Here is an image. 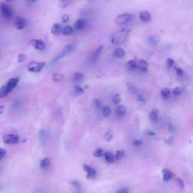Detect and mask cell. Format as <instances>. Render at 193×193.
Instances as JSON below:
<instances>
[{
  "label": "cell",
  "instance_id": "cell-1",
  "mask_svg": "<svg viewBox=\"0 0 193 193\" xmlns=\"http://www.w3.org/2000/svg\"><path fill=\"white\" fill-rule=\"evenodd\" d=\"M131 31V29H122L118 30L111 36V42L116 46L123 45L128 39Z\"/></svg>",
  "mask_w": 193,
  "mask_h": 193
},
{
  "label": "cell",
  "instance_id": "cell-2",
  "mask_svg": "<svg viewBox=\"0 0 193 193\" xmlns=\"http://www.w3.org/2000/svg\"><path fill=\"white\" fill-rule=\"evenodd\" d=\"M76 46H77V44H76V42H72L67 45V46L64 47V49L62 50V51L60 52V53H59L56 57H54V58L51 60V62H50L49 64L50 67H51L54 64H56V63L58 61V60H60V59L64 58V57L69 55L71 52H72L75 49H76Z\"/></svg>",
  "mask_w": 193,
  "mask_h": 193
},
{
  "label": "cell",
  "instance_id": "cell-3",
  "mask_svg": "<svg viewBox=\"0 0 193 193\" xmlns=\"http://www.w3.org/2000/svg\"><path fill=\"white\" fill-rule=\"evenodd\" d=\"M19 82L18 78H12V79H9L8 82L6 85H3L0 89V97L1 98H4L6 96H8L11 92L16 88L17 85Z\"/></svg>",
  "mask_w": 193,
  "mask_h": 193
},
{
  "label": "cell",
  "instance_id": "cell-4",
  "mask_svg": "<svg viewBox=\"0 0 193 193\" xmlns=\"http://www.w3.org/2000/svg\"><path fill=\"white\" fill-rule=\"evenodd\" d=\"M46 63L45 62H36V61H32L28 64V69L29 72H39L43 68H44Z\"/></svg>",
  "mask_w": 193,
  "mask_h": 193
},
{
  "label": "cell",
  "instance_id": "cell-5",
  "mask_svg": "<svg viewBox=\"0 0 193 193\" xmlns=\"http://www.w3.org/2000/svg\"><path fill=\"white\" fill-rule=\"evenodd\" d=\"M1 13L2 17L5 19H7V20L11 18L14 15L12 8L7 4H5V3H1Z\"/></svg>",
  "mask_w": 193,
  "mask_h": 193
},
{
  "label": "cell",
  "instance_id": "cell-6",
  "mask_svg": "<svg viewBox=\"0 0 193 193\" xmlns=\"http://www.w3.org/2000/svg\"><path fill=\"white\" fill-rule=\"evenodd\" d=\"M133 17L134 16L131 14L129 13L122 14V15H120L116 17V23L119 24V25H123V24H125L131 21L132 19H133Z\"/></svg>",
  "mask_w": 193,
  "mask_h": 193
},
{
  "label": "cell",
  "instance_id": "cell-7",
  "mask_svg": "<svg viewBox=\"0 0 193 193\" xmlns=\"http://www.w3.org/2000/svg\"><path fill=\"white\" fill-rule=\"evenodd\" d=\"M20 138L16 134H6L2 138V141L5 144H16L19 142Z\"/></svg>",
  "mask_w": 193,
  "mask_h": 193
},
{
  "label": "cell",
  "instance_id": "cell-8",
  "mask_svg": "<svg viewBox=\"0 0 193 193\" xmlns=\"http://www.w3.org/2000/svg\"><path fill=\"white\" fill-rule=\"evenodd\" d=\"M29 45L31 46H33L36 50L38 51H43L46 48V44L44 43V42L41 39H31L29 41Z\"/></svg>",
  "mask_w": 193,
  "mask_h": 193
},
{
  "label": "cell",
  "instance_id": "cell-9",
  "mask_svg": "<svg viewBox=\"0 0 193 193\" xmlns=\"http://www.w3.org/2000/svg\"><path fill=\"white\" fill-rule=\"evenodd\" d=\"M83 170L86 172L87 177L89 179H95L97 177V172L93 168L88 164H84L82 166Z\"/></svg>",
  "mask_w": 193,
  "mask_h": 193
},
{
  "label": "cell",
  "instance_id": "cell-10",
  "mask_svg": "<svg viewBox=\"0 0 193 193\" xmlns=\"http://www.w3.org/2000/svg\"><path fill=\"white\" fill-rule=\"evenodd\" d=\"M26 25H27V21L25 19L22 17H16L15 20V27H16L17 29L18 30H21L25 28Z\"/></svg>",
  "mask_w": 193,
  "mask_h": 193
},
{
  "label": "cell",
  "instance_id": "cell-11",
  "mask_svg": "<svg viewBox=\"0 0 193 193\" xmlns=\"http://www.w3.org/2000/svg\"><path fill=\"white\" fill-rule=\"evenodd\" d=\"M148 67H149V64L147 61L144 59H140L139 61L137 62V68L140 69L143 72H147Z\"/></svg>",
  "mask_w": 193,
  "mask_h": 193
},
{
  "label": "cell",
  "instance_id": "cell-12",
  "mask_svg": "<svg viewBox=\"0 0 193 193\" xmlns=\"http://www.w3.org/2000/svg\"><path fill=\"white\" fill-rule=\"evenodd\" d=\"M139 17H140V20H142L143 22H146V23L150 21L151 18H152L150 13L147 11H140V15H139Z\"/></svg>",
  "mask_w": 193,
  "mask_h": 193
},
{
  "label": "cell",
  "instance_id": "cell-13",
  "mask_svg": "<svg viewBox=\"0 0 193 193\" xmlns=\"http://www.w3.org/2000/svg\"><path fill=\"white\" fill-rule=\"evenodd\" d=\"M159 116V109H153L149 114V119L152 121H153V122H156V121H158Z\"/></svg>",
  "mask_w": 193,
  "mask_h": 193
},
{
  "label": "cell",
  "instance_id": "cell-14",
  "mask_svg": "<svg viewBox=\"0 0 193 193\" xmlns=\"http://www.w3.org/2000/svg\"><path fill=\"white\" fill-rule=\"evenodd\" d=\"M113 55L116 58L121 59L125 56V51L121 48H117L113 51Z\"/></svg>",
  "mask_w": 193,
  "mask_h": 193
},
{
  "label": "cell",
  "instance_id": "cell-15",
  "mask_svg": "<svg viewBox=\"0 0 193 193\" xmlns=\"http://www.w3.org/2000/svg\"><path fill=\"white\" fill-rule=\"evenodd\" d=\"M163 174V180L164 181H168V180H171L172 177H173V173L168 169H164L162 170Z\"/></svg>",
  "mask_w": 193,
  "mask_h": 193
},
{
  "label": "cell",
  "instance_id": "cell-16",
  "mask_svg": "<svg viewBox=\"0 0 193 193\" xmlns=\"http://www.w3.org/2000/svg\"><path fill=\"white\" fill-rule=\"evenodd\" d=\"M104 158H105L106 161L107 163H109V164L113 163L115 160H116V156H114L111 152H106L104 153Z\"/></svg>",
  "mask_w": 193,
  "mask_h": 193
},
{
  "label": "cell",
  "instance_id": "cell-17",
  "mask_svg": "<svg viewBox=\"0 0 193 193\" xmlns=\"http://www.w3.org/2000/svg\"><path fill=\"white\" fill-rule=\"evenodd\" d=\"M85 27V20H83V19H78V20H76V22L74 23V27L75 29H79V30H81V29H83Z\"/></svg>",
  "mask_w": 193,
  "mask_h": 193
},
{
  "label": "cell",
  "instance_id": "cell-18",
  "mask_svg": "<svg viewBox=\"0 0 193 193\" xmlns=\"http://www.w3.org/2000/svg\"><path fill=\"white\" fill-rule=\"evenodd\" d=\"M73 0H58V6L60 8H65L70 6Z\"/></svg>",
  "mask_w": 193,
  "mask_h": 193
},
{
  "label": "cell",
  "instance_id": "cell-19",
  "mask_svg": "<svg viewBox=\"0 0 193 193\" xmlns=\"http://www.w3.org/2000/svg\"><path fill=\"white\" fill-rule=\"evenodd\" d=\"M62 28H61V26L59 24H53L52 26L51 29V33L52 34L54 35H57L59 34L60 32H62Z\"/></svg>",
  "mask_w": 193,
  "mask_h": 193
},
{
  "label": "cell",
  "instance_id": "cell-20",
  "mask_svg": "<svg viewBox=\"0 0 193 193\" xmlns=\"http://www.w3.org/2000/svg\"><path fill=\"white\" fill-rule=\"evenodd\" d=\"M50 165H51V159L48 158H45L44 159L40 161V167L42 169H46V168H49Z\"/></svg>",
  "mask_w": 193,
  "mask_h": 193
},
{
  "label": "cell",
  "instance_id": "cell-21",
  "mask_svg": "<svg viewBox=\"0 0 193 193\" xmlns=\"http://www.w3.org/2000/svg\"><path fill=\"white\" fill-rule=\"evenodd\" d=\"M149 42L152 46H157L160 42V37L158 35H153L149 38Z\"/></svg>",
  "mask_w": 193,
  "mask_h": 193
},
{
  "label": "cell",
  "instance_id": "cell-22",
  "mask_svg": "<svg viewBox=\"0 0 193 193\" xmlns=\"http://www.w3.org/2000/svg\"><path fill=\"white\" fill-rule=\"evenodd\" d=\"M103 48V46H99L96 50H95L94 52V53H93V55H91V59H92V60H96L98 58L99 56H100V54L102 53Z\"/></svg>",
  "mask_w": 193,
  "mask_h": 193
},
{
  "label": "cell",
  "instance_id": "cell-23",
  "mask_svg": "<svg viewBox=\"0 0 193 193\" xmlns=\"http://www.w3.org/2000/svg\"><path fill=\"white\" fill-rule=\"evenodd\" d=\"M116 114L119 116H124L125 113H126V107L123 105L118 106L116 110Z\"/></svg>",
  "mask_w": 193,
  "mask_h": 193
},
{
  "label": "cell",
  "instance_id": "cell-24",
  "mask_svg": "<svg viewBox=\"0 0 193 193\" xmlns=\"http://www.w3.org/2000/svg\"><path fill=\"white\" fill-rule=\"evenodd\" d=\"M161 96L164 100H168L170 96V90L168 88H164L161 91Z\"/></svg>",
  "mask_w": 193,
  "mask_h": 193
},
{
  "label": "cell",
  "instance_id": "cell-25",
  "mask_svg": "<svg viewBox=\"0 0 193 193\" xmlns=\"http://www.w3.org/2000/svg\"><path fill=\"white\" fill-rule=\"evenodd\" d=\"M74 29L72 28L71 26H65L62 29V33L64 35H66V36H69V35H71L73 33Z\"/></svg>",
  "mask_w": 193,
  "mask_h": 193
},
{
  "label": "cell",
  "instance_id": "cell-26",
  "mask_svg": "<svg viewBox=\"0 0 193 193\" xmlns=\"http://www.w3.org/2000/svg\"><path fill=\"white\" fill-rule=\"evenodd\" d=\"M39 140L40 141L42 144H44L46 142L47 140V133L46 131H45L44 129H42L40 130L39 133Z\"/></svg>",
  "mask_w": 193,
  "mask_h": 193
},
{
  "label": "cell",
  "instance_id": "cell-27",
  "mask_svg": "<svg viewBox=\"0 0 193 193\" xmlns=\"http://www.w3.org/2000/svg\"><path fill=\"white\" fill-rule=\"evenodd\" d=\"M127 87H128V91L131 92L132 94H136L137 95L139 94L138 88H137L136 86H134V85L130 84V83H128V84H127Z\"/></svg>",
  "mask_w": 193,
  "mask_h": 193
},
{
  "label": "cell",
  "instance_id": "cell-28",
  "mask_svg": "<svg viewBox=\"0 0 193 193\" xmlns=\"http://www.w3.org/2000/svg\"><path fill=\"white\" fill-rule=\"evenodd\" d=\"M127 67L130 70H134L137 67V63L134 60H130L127 64Z\"/></svg>",
  "mask_w": 193,
  "mask_h": 193
},
{
  "label": "cell",
  "instance_id": "cell-29",
  "mask_svg": "<svg viewBox=\"0 0 193 193\" xmlns=\"http://www.w3.org/2000/svg\"><path fill=\"white\" fill-rule=\"evenodd\" d=\"M74 92L75 94L77 95V96H80V95L83 94L85 93V90L79 85H75Z\"/></svg>",
  "mask_w": 193,
  "mask_h": 193
},
{
  "label": "cell",
  "instance_id": "cell-30",
  "mask_svg": "<svg viewBox=\"0 0 193 193\" xmlns=\"http://www.w3.org/2000/svg\"><path fill=\"white\" fill-rule=\"evenodd\" d=\"M93 155L96 158L101 157V156H103V155H104L103 149H101V148H97V149H95L94 151Z\"/></svg>",
  "mask_w": 193,
  "mask_h": 193
},
{
  "label": "cell",
  "instance_id": "cell-31",
  "mask_svg": "<svg viewBox=\"0 0 193 193\" xmlns=\"http://www.w3.org/2000/svg\"><path fill=\"white\" fill-rule=\"evenodd\" d=\"M84 76L81 72H74L73 76H72V79L75 81H80L83 79Z\"/></svg>",
  "mask_w": 193,
  "mask_h": 193
},
{
  "label": "cell",
  "instance_id": "cell-32",
  "mask_svg": "<svg viewBox=\"0 0 193 193\" xmlns=\"http://www.w3.org/2000/svg\"><path fill=\"white\" fill-rule=\"evenodd\" d=\"M111 113H112V110H111L110 107L108 106H105V107L103 108V115L105 117H109L110 116Z\"/></svg>",
  "mask_w": 193,
  "mask_h": 193
},
{
  "label": "cell",
  "instance_id": "cell-33",
  "mask_svg": "<svg viewBox=\"0 0 193 193\" xmlns=\"http://www.w3.org/2000/svg\"><path fill=\"white\" fill-rule=\"evenodd\" d=\"M63 79H64V76H63L62 74L54 73L53 75H52V80H53L54 81H57V82H58V81H62Z\"/></svg>",
  "mask_w": 193,
  "mask_h": 193
},
{
  "label": "cell",
  "instance_id": "cell-34",
  "mask_svg": "<svg viewBox=\"0 0 193 193\" xmlns=\"http://www.w3.org/2000/svg\"><path fill=\"white\" fill-rule=\"evenodd\" d=\"M125 156V152L124 150H118L116 154V159L120 160L123 159Z\"/></svg>",
  "mask_w": 193,
  "mask_h": 193
},
{
  "label": "cell",
  "instance_id": "cell-35",
  "mask_svg": "<svg viewBox=\"0 0 193 193\" xmlns=\"http://www.w3.org/2000/svg\"><path fill=\"white\" fill-rule=\"evenodd\" d=\"M182 93V88L181 87H176L173 89V94L175 96H180Z\"/></svg>",
  "mask_w": 193,
  "mask_h": 193
},
{
  "label": "cell",
  "instance_id": "cell-36",
  "mask_svg": "<svg viewBox=\"0 0 193 193\" xmlns=\"http://www.w3.org/2000/svg\"><path fill=\"white\" fill-rule=\"evenodd\" d=\"M121 95L119 94H115L113 97H112V101H113L114 103H116V104L119 103L121 102Z\"/></svg>",
  "mask_w": 193,
  "mask_h": 193
},
{
  "label": "cell",
  "instance_id": "cell-37",
  "mask_svg": "<svg viewBox=\"0 0 193 193\" xmlns=\"http://www.w3.org/2000/svg\"><path fill=\"white\" fill-rule=\"evenodd\" d=\"M174 65V60L172 58H168L166 61V66L168 68H171Z\"/></svg>",
  "mask_w": 193,
  "mask_h": 193
},
{
  "label": "cell",
  "instance_id": "cell-38",
  "mask_svg": "<svg viewBox=\"0 0 193 193\" xmlns=\"http://www.w3.org/2000/svg\"><path fill=\"white\" fill-rule=\"evenodd\" d=\"M143 142L141 140H134L132 143V145L135 147H140L143 145Z\"/></svg>",
  "mask_w": 193,
  "mask_h": 193
},
{
  "label": "cell",
  "instance_id": "cell-39",
  "mask_svg": "<svg viewBox=\"0 0 193 193\" xmlns=\"http://www.w3.org/2000/svg\"><path fill=\"white\" fill-rule=\"evenodd\" d=\"M103 138L105 139L106 141H110L112 139V134L110 132H106L105 134L103 135Z\"/></svg>",
  "mask_w": 193,
  "mask_h": 193
},
{
  "label": "cell",
  "instance_id": "cell-40",
  "mask_svg": "<svg viewBox=\"0 0 193 193\" xmlns=\"http://www.w3.org/2000/svg\"><path fill=\"white\" fill-rule=\"evenodd\" d=\"M26 59V55H24V54H20V55H18V56H17V62L18 63H23L24 60H25Z\"/></svg>",
  "mask_w": 193,
  "mask_h": 193
},
{
  "label": "cell",
  "instance_id": "cell-41",
  "mask_svg": "<svg viewBox=\"0 0 193 193\" xmlns=\"http://www.w3.org/2000/svg\"><path fill=\"white\" fill-rule=\"evenodd\" d=\"M137 100H138V101H140L141 103H144L146 101L145 97H144L143 95L141 94H140V93H139L138 94H137Z\"/></svg>",
  "mask_w": 193,
  "mask_h": 193
},
{
  "label": "cell",
  "instance_id": "cell-42",
  "mask_svg": "<svg viewBox=\"0 0 193 193\" xmlns=\"http://www.w3.org/2000/svg\"><path fill=\"white\" fill-rule=\"evenodd\" d=\"M72 186H74L78 189V190H80V189H81V184H80V182L79 181H77V180H72Z\"/></svg>",
  "mask_w": 193,
  "mask_h": 193
},
{
  "label": "cell",
  "instance_id": "cell-43",
  "mask_svg": "<svg viewBox=\"0 0 193 193\" xmlns=\"http://www.w3.org/2000/svg\"><path fill=\"white\" fill-rule=\"evenodd\" d=\"M94 105L97 109H100L102 107V104H101V102H100V100L97 98L94 99Z\"/></svg>",
  "mask_w": 193,
  "mask_h": 193
},
{
  "label": "cell",
  "instance_id": "cell-44",
  "mask_svg": "<svg viewBox=\"0 0 193 193\" xmlns=\"http://www.w3.org/2000/svg\"><path fill=\"white\" fill-rule=\"evenodd\" d=\"M61 20H62L63 23H64V24L67 23L69 20V16L68 15H64L61 17Z\"/></svg>",
  "mask_w": 193,
  "mask_h": 193
},
{
  "label": "cell",
  "instance_id": "cell-45",
  "mask_svg": "<svg viewBox=\"0 0 193 193\" xmlns=\"http://www.w3.org/2000/svg\"><path fill=\"white\" fill-rule=\"evenodd\" d=\"M6 155V151L4 149H0V159H3Z\"/></svg>",
  "mask_w": 193,
  "mask_h": 193
},
{
  "label": "cell",
  "instance_id": "cell-46",
  "mask_svg": "<svg viewBox=\"0 0 193 193\" xmlns=\"http://www.w3.org/2000/svg\"><path fill=\"white\" fill-rule=\"evenodd\" d=\"M177 182H178L180 186L183 189L184 186H185V184H184L183 180H182V179H181V178H177Z\"/></svg>",
  "mask_w": 193,
  "mask_h": 193
},
{
  "label": "cell",
  "instance_id": "cell-47",
  "mask_svg": "<svg viewBox=\"0 0 193 193\" xmlns=\"http://www.w3.org/2000/svg\"><path fill=\"white\" fill-rule=\"evenodd\" d=\"M117 192H119V193H127V192H129V190H128L127 188H122V189L118 190Z\"/></svg>",
  "mask_w": 193,
  "mask_h": 193
},
{
  "label": "cell",
  "instance_id": "cell-48",
  "mask_svg": "<svg viewBox=\"0 0 193 193\" xmlns=\"http://www.w3.org/2000/svg\"><path fill=\"white\" fill-rule=\"evenodd\" d=\"M176 71H177V74L178 75V76H182L183 75V71H182V69L180 68H177L176 69Z\"/></svg>",
  "mask_w": 193,
  "mask_h": 193
},
{
  "label": "cell",
  "instance_id": "cell-49",
  "mask_svg": "<svg viewBox=\"0 0 193 193\" xmlns=\"http://www.w3.org/2000/svg\"><path fill=\"white\" fill-rule=\"evenodd\" d=\"M168 129H169V131L170 132H174L175 131H176V127H175L173 125H170Z\"/></svg>",
  "mask_w": 193,
  "mask_h": 193
},
{
  "label": "cell",
  "instance_id": "cell-50",
  "mask_svg": "<svg viewBox=\"0 0 193 193\" xmlns=\"http://www.w3.org/2000/svg\"><path fill=\"white\" fill-rule=\"evenodd\" d=\"M4 111H5V107L4 106H0V114L1 115H2L3 114V112H4Z\"/></svg>",
  "mask_w": 193,
  "mask_h": 193
},
{
  "label": "cell",
  "instance_id": "cell-51",
  "mask_svg": "<svg viewBox=\"0 0 193 193\" xmlns=\"http://www.w3.org/2000/svg\"><path fill=\"white\" fill-rule=\"evenodd\" d=\"M148 134L155 136V135H156V133H155V132H152V131H148Z\"/></svg>",
  "mask_w": 193,
  "mask_h": 193
},
{
  "label": "cell",
  "instance_id": "cell-52",
  "mask_svg": "<svg viewBox=\"0 0 193 193\" xmlns=\"http://www.w3.org/2000/svg\"><path fill=\"white\" fill-rule=\"evenodd\" d=\"M27 1H28L29 2H30V3H34V2H36V0H27Z\"/></svg>",
  "mask_w": 193,
  "mask_h": 193
},
{
  "label": "cell",
  "instance_id": "cell-53",
  "mask_svg": "<svg viewBox=\"0 0 193 193\" xmlns=\"http://www.w3.org/2000/svg\"><path fill=\"white\" fill-rule=\"evenodd\" d=\"M6 1H11V0H6Z\"/></svg>",
  "mask_w": 193,
  "mask_h": 193
}]
</instances>
